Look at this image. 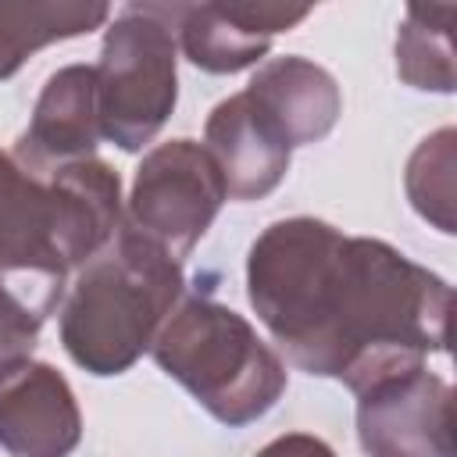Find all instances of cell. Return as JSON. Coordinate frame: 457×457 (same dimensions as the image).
Returning a JSON list of instances; mask_svg holds the SVG:
<instances>
[{"instance_id": "obj_1", "label": "cell", "mask_w": 457, "mask_h": 457, "mask_svg": "<svg viewBox=\"0 0 457 457\" xmlns=\"http://www.w3.org/2000/svg\"><path fill=\"white\" fill-rule=\"evenodd\" d=\"M246 296L278 350L350 393L450 350L453 289L386 239L296 214L246 253Z\"/></svg>"}, {"instance_id": "obj_2", "label": "cell", "mask_w": 457, "mask_h": 457, "mask_svg": "<svg viewBox=\"0 0 457 457\" xmlns=\"http://www.w3.org/2000/svg\"><path fill=\"white\" fill-rule=\"evenodd\" d=\"M182 264L121 221L114 239L75 268L57 307L68 357L96 378L129 371L182 300Z\"/></svg>"}, {"instance_id": "obj_3", "label": "cell", "mask_w": 457, "mask_h": 457, "mask_svg": "<svg viewBox=\"0 0 457 457\" xmlns=\"http://www.w3.org/2000/svg\"><path fill=\"white\" fill-rule=\"evenodd\" d=\"M150 353L214 421L253 425L286 393L282 357L232 307L211 296H182L157 328Z\"/></svg>"}, {"instance_id": "obj_4", "label": "cell", "mask_w": 457, "mask_h": 457, "mask_svg": "<svg viewBox=\"0 0 457 457\" xmlns=\"http://www.w3.org/2000/svg\"><path fill=\"white\" fill-rule=\"evenodd\" d=\"M93 71L100 136L125 154L154 143L179 100V46L150 4L121 7Z\"/></svg>"}, {"instance_id": "obj_5", "label": "cell", "mask_w": 457, "mask_h": 457, "mask_svg": "<svg viewBox=\"0 0 457 457\" xmlns=\"http://www.w3.org/2000/svg\"><path fill=\"white\" fill-rule=\"evenodd\" d=\"M225 200L221 171L204 143L168 139L139 161L121 221L182 264Z\"/></svg>"}, {"instance_id": "obj_6", "label": "cell", "mask_w": 457, "mask_h": 457, "mask_svg": "<svg viewBox=\"0 0 457 457\" xmlns=\"http://www.w3.org/2000/svg\"><path fill=\"white\" fill-rule=\"evenodd\" d=\"M68 275L50 182L0 150V289L46 321L64 300Z\"/></svg>"}, {"instance_id": "obj_7", "label": "cell", "mask_w": 457, "mask_h": 457, "mask_svg": "<svg viewBox=\"0 0 457 457\" xmlns=\"http://www.w3.org/2000/svg\"><path fill=\"white\" fill-rule=\"evenodd\" d=\"M357 396V443L368 457H457L453 389L425 364L393 371Z\"/></svg>"}, {"instance_id": "obj_8", "label": "cell", "mask_w": 457, "mask_h": 457, "mask_svg": "<svg viewBox=\"0 0 457 457\" xmlns=\"http://www.w3.org/2000/svg\"><path fill=\"white\" fill-rule=\"evenodd\" d=\"M150 11L171 29L189 64L211 75H236L257 64L278 32L296 29L311 14V4H150Z\"/></svg>"}, {"instance_id": "obj_9", "label": "cell", "mask_w": 457, "mask_h": 457, "mask_svg": "<svg viewBox=\"0 0 457 457\" xmlns=\"http://www.w3.org/2000/svg\"><path fill=\"white\" fill-rule=\"evenodd\" d=\"M82 439V411L68 378L25 361L0 378V450L7 457H68Z\"/></svg>"}, {"instance_id": "obj_10", "label": "cell", "mask_w": 457, "mask_h": 457, "mask_svg": "<svg viewBox=\"0 0 457 457\" xmlns=\"http://www.w3.org/2000/svg\"><path fill=\"white\" fill-rule=\"evenodd\" d=\"M100 139L96 71L93 64H64L46 79L29 129L14 143V161L32 175H50L93 157Z\"/></svg>"}, {"instance_id": "obj_11", "label": "cell", "mask_w": 457, "mask_h": 457, "mask_svg": "<svg viewBox=\"0 0 457 457\" xmlns=\"http://www.w3.org/2000/svg\"><path fill=\"white\" fill-rule=\"evenodd\" d=\"M204 150L218 164L232 200H264L275 193L293 157L286 136L246 93H232L214 104L204 125Z\"/></svg>"}, {"instance_id": "obj_12", "label": "cell", "mask_w": 457, "mask_h": 457, "mask_svg": "<svg viewBox=\"0 0 457 457\" xmlns=\"http://www.w3.org/2000/svg\"><path fill=\"white\" fill-rule=\"evenodd\" d=\"M243 93L268 114L289 146L325 139L343 114V93L332 71L300 54L264 61Z\"/></svg>"}, {"instance_id": "obj_13", "label": "cell", "mask_w": 457, "mask_h": 457, "mask_svg": "<svg viewBox=\"0 0 457 457\" xmlns=\"http://www.w3.org/2000/svg\"><path fill=\"white\" fill-rule=\"evenodd\" d=\"M43 179L50 182L57 204L64 261L75 271L93 253H100L121 228V179L100 157L54 168Z\"/></svg>"}, {"instance_id": "obj_14", "label": "cell", "mask_w": 457, "mask_h": 457, "mask_svg": "<svg viewBox=\"0 0 457 457\" xmlns=\"http://www.w3.org/2000/svg\"><path fill=\"white\" fill-rule=\"evenodd\" d=\"M111 18L100 0H0V82L36 50L86 36Z\"/></svg>"}, {"instance_id": "obj_15", "label": "cell", "mask_w": 457, "mask_h": 457, "mask_svg": "<svg viewBox=\"0 0 457 457\" xmlns=\"http://www.w3.org/2000/svg\"><path fill=\"white\" fill-rule=\"evenodd\" d=\"M453 4H411L396 29V75L411 89L453 93Z\"/></svg>"}, {"instance_id": "obj_16", "label": "cell", "mask_w": 457, "mask_h": 457, "mask_svg": "<svg viewBox=\"0 0 457 457\" xmlns=\"http://www.w3.org/2000/svg\"><path fill=\"white\" fill-rule=\"evenodd\" d=\"M453 143H457V132L450 125L425 136L414 146L403 175L411 207L443 236H453V164H457Z\"/></svg>"}, {"instance_id": "obj_17", "label": "cell", "mask_w": 457, "mask_h": 457, "mask_svg": "<svg viewBox=\"0 0 457 457\" xmlns=\"http://www.w3.org/2000/svg\"><path fill=\"white\" fill-rule=\"evenodd\" d=\"M39 328L43 318H36L14 293L0 289V378H7L14 368L32 361Z\"/></svg>"}, {"instance_id": "obj_18", "label": "cell", "mask_w": 457, "mask_h": 457, "mask_svg": "<svg viewBox=\"0 0 457 457\" xmlns=\"http://www.w3.org/2000/svg\"><path fill=\"white\" fill-rule=\"evenodd\" d=\"M253 457H336V450L311 432H286L264 443Z\"/></svg>"}]
</instances>
